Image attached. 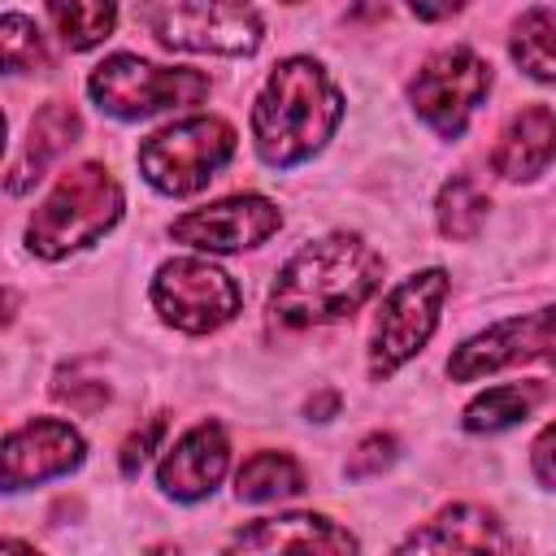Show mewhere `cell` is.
<instances>
[{"instance_id": "6da1fadb", "label": "cell", "mask_w": 556, "mask_h": 556, "mask_svg": "<svg viewBox=\"0 0 556 556\" xmlns=\"http://www.w3.org/2000/svg\"><path fill=\"white\" fill-rule=\"evenodd\" d=\"M382 287V256L361 235H321L304 243L274 278V321L304 330L352 317Z\"/></svg>"}, {"instance_id": "7a4b0ae2", "label": "cell", "mask_w": 556, "mask_h": 556, "mask_svg": "<svg viewBox=\"0 0 556 556\" xmlns=\"http://www.w3.org/2000/svg\"><path fill=\"white\" fill-rule=\"evenodd\" d=\"M343 117V96L313 56H287L269 70L252 104V143L265 165L291 169L326 148Z\"/></svg>"}, {"instance_id": "3957f363", "label": "cell", "mask_w": 556, "mask_h": 556, "mask_svg": "<svg viewBox=\"0 0 556 556\" xmlns=\"http://www.w3.org/2000/svg\"><path fill=\"white\" fill-rule=\"evenodd\" d=\"M122 217V187L117 178L96 165L83 161L74 169H65L56 178V187L43 195V204L35 208L30 226H26V248L43 261H61L78 248H91L100 235H109Z\"/></svg>"}, {"instance_id": "277c9868", "label": "cell", "mask_w": 556, "mask_h": 556, "mask_svg": "<svg viewBox=\"0 0 556 556\" xmlns=\"http://www.w3.org/2000/svg\"><path fill=\"white\" fill-rule=\"evenodd\" d=\"M143 30L178 52L248 56L261 43V13L252 0H135Z\"/></svg>"}, {"instance_id": "5b68a950", "label": "cell", "mask_w": 556, "mask_h": 556, "mask_svg": "<svg viewBox=\"0 0 556 556\" xmlns=\"http://www.w3.org/2000/svg\"><path fill=\"white\" fill-rule=\"evenodd\" d=\"M87 91L100 104V113L139 122V117H152L165 109L200 104L208 96V78L200 70H169V65H152L135 52H113L91 70Z\"/></svg>"}, {"instance_id": "8992f818", "label": "cell", "mask_w": 556, "mask_h": 556, "mask_svg": "<svg viewBox=\"0 0 556 556\" xmlns=\"http://www.w3.org/2000/svg\"><path fill=\"white\" fill-rule=\"evenodd\" d=\"M235 156V126L222 117H187L156 135H148L135 152L139 174L161 195L200 191L226 161Z\"/></svg>"}, {"instance_id": "52a82bcc", "label": "cell", "mask_w": 556, "mask_h": 556, "mask_svg": "<svg viewBox=\"0 0 556 556\" xmlns=\"http://www.w3.org/2000/svg\"><path fill=\"white\" fill-rule=\"evenodd\" d=\"M152 304L165 326L187 330V334H208L243 308V291L226 269H217L200 256H178L156 269Z\"/></svg>"}, {"instance_id": "ba28073f", "label": "cell", "mask_w": 556, "mask_h": 556, "mask_svg": "<svg viewBox=\"0 0 556 556\" xmlns=\"http://www.w3.org/2000/svg\"><path fill=\"white\" fill-rule=\"evenodd\" d=\"M447 274L443 269H421L408 274L378 308L374 321V343H369V374L374 378H391L404 361H413L426 339L439 326V308L447 300Z\"/></svg>"}, {"instance_id": "9c48e42d", "label": "cell", "mask_w": 556, "mask_h": 556, "mask_svg": "<svg viewBox=\"0 0 556 556\" xmlns=\"http://www.w3.org/2000/svg\"><path fill=\"white\" fill-rule=\"evenodd\" d=\"M491 91V65L473 48H443L421 61L408 100L439 139H460L469 113Z\"/></svg>"}, {"instance_id": "30bf717a", "label": "cell", "mask_w": 556, "mask_h": 556, "mask_svg": "<svg viewBox=\"0 0 556 556\" xmlns=\"http://www.w3.org/2000/svg\"><path fill=\"white\" fill-rule=\"evenodd\" d=\"M552 348H556V308H539V313H526V317L495 321L482 334L465 339L447 356V374H452V382H473L482 374L552 356Z\"/></svg>"}, {"instance_id": "8fae6325", "label": "cell", "mask_w": 556, "mask_h": 556, "mask_svg": "<svg viewBox=\"0 0 556 556\" xmlns=\"http://www.w3.org/2000/svg\"><path fill=\"white\" fill-rule=\"evenodd\" d=\"M278 226H282L278 204L248 191V195H226L208 208L182 213L169 226V235L187 248H200V252H243V248L265 243Z\"/></svg>"}, {"instance_id": "7c38bea8", "label": "cell", "mask_w": 556, "mask_h": 556, "mask_svg": "<svg viewBox=\"0 0 556 556\" xmlns=\"http://www.w3.org/2000/svg\"><path fill=\"white\" fill-rule=\"evenodd\" d=\"M78 465H83V434L61 417H35L4 434V491L35 486Z\"/></svg>"}, {"instance_id": "4fadbf2b", "label": "cell", "mask_w": 556, "mask_h": 556, "mask_svg": "<svg viewBox=\"0 0 556 556\" xmlns=\"http://www.w3.org/2000/svg\"><path fill=\"white\" fill-rule=\"evenodd\" d=\"M226 465H230V439H226V430L217 421H200V426H191L165 452V460L156 469V482H161L165 495H174L182 504H195V500L213 495V486L222 482Z\"/></svg>"}, {"instance_id": "5bb4252c", "label": "cell", "mask_w": 556, "mask_h": 556, "mask_svg": "<svg viewBox=\"0 0 556 556\" xmlns=\"http://www.w3.org/2000/svg\"><path fill=\"white\" fill-rule=\"evenodd\" d=\"M556 161V113L547 104H530L508 117L491 148V169L500 178H539Z\"/></svg>"}, {"instance_id": "9a60e30c", "label": "cell", "mask_w": 556, "mask_h": 556, "mask_svg": "<svg viewBox=\"0 0 556 556\" xmlns=\"http://www.w3.org/2000/svg\"><path fill=\"white\" fill-rule=\"evenodd\" d=\"M230 547L248 552H352L356 539L339 530L330 517L317 513H287V517H261L248 530L230 539Z\"/></svg>"}, {"instance_id": "2e32d148", "label": "cell", "mask_w": 556, "mask_h": 556, "mask_svg": "<svg viewBox=\"0 0 556 556\" xmlns=\"http://www.w3.org/2000/svg\"><path fill=\"white\" fill-rule=\"evenodd\" d=\"M78 135H83L78 109L65 104V100H48V104L30 117V130H26V139H22V152H17L13 165H9V191L17 195V191H26L30 182H39L43 169H48L70 143H78Z\"/></svg>"}, {"instance_id": "e0dca14e", "label": "cell", "mask_w": 556, "mask_h": 556, "mask_svg": "<svg viewBox=\"0 0 556 556\" xmlns=\"http://www.w3.org/2000/svg\"><path fill=\"white\" fill-rule=\"evenodd\" d=\"M404 547H417V552H513V539L504 534L495 513H486L478 504H452L430 526L413 530L404 539Z\"/></svg>"}, {"instance_id": "ac0fdd59", "label": "cell", "mask_w": 556, "mask_h": 556, "mask_svg": "<svg viewBox=\"0 0 556 556\" xmlns=\"http://www.w3.org/2000/svg\"><path fill=\"white\" fill-rule=\"evenodd\" d=\"M539 400H543V382H504V387H491V391H482V395L469 400L465 430H473V434L508 430V426L526 421Z\"/></svg>"}, {"instance_id": "d6986e66", "label": "cell", "mask_w": 556, "mask_h": 556, "mask_svg": "<svg viewBox=\"0 0 556 556\" xmlns=\"http://www.w3.org/2000/svg\"><path fill=\"white\" fill-rule=\"evenodd\" d=\"M48 17L70 52H87L113 35L117 0H48Z\"/></svg>"}, {"instance_id": "ffe728a7", "label": "cell", "mask_w": 556, "mask_h": 556, "mask_svg": "<svg viewBox=\"0 0 556 556\" xmlns=\"http://www.w3.org/2000/svg\"><path fill=\"white\" fill-rule=\"evenodd\" d=\"M239 500L248 504H265V500H287L304 491V469L295 465V456L287 452H256L243 460L239 478H235Z\"/></svg>"}, {"instance_id": "44dd1931", "label": "cell", "mask_w": 556, "mask_h": 556, "mask_svg": "<svg viewBox=\"0 0 556 556\" xmlns=\"http://www.w3.org/2000/svg\"><path fill=\"white\" fill-rule=\"evenodd\" d=\"M513 61L539 78V83H556V9H530L517 17L513 26Z\"/></svg>"}, {"instance_id": "7402d4cb", "label": "cell", "mask_w": 556, "mask_h": 556, "mask_svg": "<svg viewBox=\"0 0 556 556\" xmlns=\"http://www.w3.org/2000/svg\"><path fill=\"white\" fill-rule=\"evenodd\" d=\"M486 208L491 200L482 195V187L469 178V174H452L439 191V230L447 239H473L482 226H486Z\"/></svg>"}, {"instance_id": "603a6c76", "label": "cell", "mask_w": 556, "mask_h": 556, "mask_svg": "<svg viewBox=\"0 0 556 556\" xmlns=\"http://www.w3.org/2000/svg\"><path fill=\"white\" fill-rule=\"evenodd\" d=\"M0 43H4V70L9 74H26V70H48V43L39 35V26L22 13H4L0 22Z\"/></svg>"}, {"instance_id": "cb8c5ba5", "label": "cell", "mask_w": 556, "mask_h": 556, "mask_svg": "<svg viewBox=\"0 0 556 556\" xmlns=\"http://www.w3.org/2000/svg\"><path fill=\"white\" fill-rule=\"evenodd\" d=\"M395 452H400V443H395V434H382V430H374V434H365L356 447H352V456H348V478H369V473H382L391 460H395Z\"/></svg>"}, {"instance_id": "d4e9b609", "label": "cell", "mask_w": 556, "mask_h": 556, "mask_svg": "<svg viewBox=\"0 0 556 556\" xmlns=\"http://www.w3.org/2000/svg\"><path fill=\"white\" fill-rule=\"evenodd\" d=\"M161 434H165V417L156 413V417H148L143 430H135V434L122 443V473H126V478H135V473L143 469V460H148V452L156 447Z\"/></svg>"}, {"instance_id": "484cf974", "label": "cell", "mask_w": 556, "mask_h": 556, "mask_svg": "<svg viewBox=\"0 0 556 556\" xmlns=\"http://www.w3.org/2000/svg\"><path fill=\"white\" fill-rule=\"evenodd\" d=\"M530 460H534V473H539V482L543 486H556V421L534 439V452H530Z\"/></svg>"}, {"instance_id": "4316f807", "label": "cell", "mask_w": 556, "mask_h": 556, "mask_svg": "<svg viewBox=\"0 0 556 556\" xmlns=\"http://www.w3.org/2000/svg\"><path fill=\"white\" fill-rule=\"evenodd\" d=\"M421 22H443V17H452V13H460L465 9V0H404Z\"/></svg>"}, {"instance_id": "83f0119b", "label": "cell", "mask_w": 556, "mask_h": 556, "mask_svg": "<svg viewBox=\"0 0 556 556\" xmlns=\"http://www.w3.org/2000/svg\"><path fill=\"white\" fill-rule=\"evenodd\" d=\"M334 408H339V395H334V391H326V395H317V400H308V413H326V417H330Z\"/></svg>"}, {"instance_id": "f1b7e54d", "label": "cell", "mask_w": 556, "mask_h": 556, "mask_svg": "<svg viewBox=\"0 0 556 556\" xmlns=\"http://www.w3.org/2000/svg\"><path fill=\"white\" fill-rule=\"evenodd\" d=\"M282 4H300V0H282Z\"/></svg>"}]
</instances>
